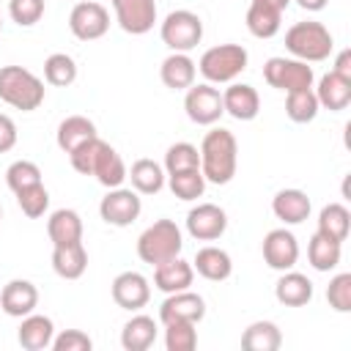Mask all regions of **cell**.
<instances>
[{
    "instance_id": "obj_15",
    "label": "cell",
    "mask_w": 351,
    "mask_h": 351,
    "mask_svg": "<svg viewBox=\"0 0 351 351\" xmlns=\"http://www.w3.org/2000/svg\"><path fill=\"white\" fill-rule=\"evenodd\" d=\"M206 315V302L200 293L195 291H176V293H167V299L159 304V321L167 324V321H192V324H200Z\"/></svg>"
},
{
    "instance_id": "obj_44",
    "label": "cell",
    "mask_w": 351,
    "mask_h": 351,
    "mask_svg": "<svg viewBox=\"0 0 351 351\" xmlns=\"http://www.w3.org/2000/svg\"><path fill=\"white\" fill-rule=\"evenodd\" d=\"M52 348L55 351H90L93 340L82 329H63L60 335L52 337Z\"/></svg>"
},
{
    "instance_id": "obj_24",
    "label": "cell",
    "mask_w": 351,
    "mask_h": 351,
    "mask_svg": "<svg viewBox=\"0 0 351 351\" xmlns=\"http://www.w3.org/2000/svg\"><path fill=\"white\" fill-rule=\"evenodd\" d=\"M315 99H318V107L329 110V112H340L351 104V80L329 71L318 80V88L313 90Z\"/></svg>"
},
{
    "instance_id": "obj_8",
    "label": "cell",
    "mask_w": 351,
    "mask_h": 351,
    "mask_svg": "<svg viewBox=\"0 0 351 351\" xmlns=\"http://www.w3.org/2000/svg\"><path fill=\"white\" fill-rule=\"evenodd\" d=\"M184 110H186V118L192 123H197V126H214L225 115L222 93L211 82L189 85L186 88V96H184Z\"/></svg>"
},
{
    "instance_id": "obj_41",
    "label": "cell",
    "mask_w": 351,
    "mask_h": 351,
    "mask_svg": "<svg viewBox=\"0 0 351 351\" xmlns=\"http://www.w3.org/2000/svg\"><path fill=\"white\" fill-rule=\"evenodd\" d=\"M5 184L11 192H19L25 186H33V184H41V167L30 159H16L8 165L5 170Z\"/></svg>"
},
{
    "instance_id": "obj_22",
    "label": "cell",
    "mask_w": 351,
    "mask_h": 351,
    "mask_svg": "<svg viewBox=\"0 0 351 351\" xmlns=\"http://www.w3.org/2000/svg\"><path fill=\"white\" fill-rule=\"evenodd\" d=\"M90 176H93L104 189L123 186V181H126V165H123L121 154H118L110 143H101V148H99V154H96V159H93Z\"/></svg>"
},
{
    "instance_id": "obj_23",
    "label": "cell",
    "mask_w": 351,
    "mask_h": 351,
    "mask_svg": "<svg viewBox=\"0 0 351 351\" xmlns=\"http://www.w3.org/2000/svg\"><path fill=\"white\" fill-rule=\"evenodd\" d=\"M192 269L203 277V280H211V282H222L233 274V261L230 255L222 250V247H214V244H206L195 252V261H192Z\"/></svg>"
},
{
    "instance_id": "obj_5",
    "label": "cell",
    "mask_w": 351,
    "mask_h": 351,
    "mask_svg": "<svg viewBox=\"0 0 351 351\" xmlns=\"http://www.w3.org/2000/svg\"><path fill=\"white\" fill-rule=\"evenodd\" d=\"M247 63H250V55L241 44H217L200 55L197 71L211 85H228L247 69Z\"/></svg>"
},
{
    "instance_id": "obj_20",
    "label": "cell",
    "mask_w": 351,
    "mask_h": 351,
    "mask_svg": "<svg viewBox=\"0 0 351 351\" xmlns=\"http://www.w3.org/2000/svg\"><path fill=\"white\" fill-rule=\"evenodd\" d=\"M159 77H162L165 88H170V90H186L189 85H195L197 63L189 58V52H170L162 60V66H159Z\"/></svg>"
},
{
    "instance_id": "obj_12",
    "label": "cell",
    "mask_w": 351,
    "mask_h": 351,
    "mask_svg": "<svg viewBox=\"0 0 351 351\" xmlns=\"http://www.w3.org/2000/svg\"><path fill=\"white\" fill-rule=\"evenodd\" d=\"M263 261L274 271H288L299 261V241L288 228H274L263 236Z\"/></svg>"
},
{
    "instance_id": "obj_9",
    "label": "cell",
    "mask_w": 351,
    "mask_h": 351,
    "mask_svg": "<svg viewBox=\"0 0 351 351\" xmlns=\"http://www.w3.org/2000/svg\"><path fill=\"white\" fill-rule=\"evenodd\" d=\"M69 30L80 41H96L110 30V11L96 0H80L69 14Z\"/></svg>"
},
{
    "instance_id": "obj_6",
    "label": "cell",
    "mask_w": 351,
    "mask_h": 351,
    "mask_svg": "<svg viewBox=\"0 0 351 351\" xmlns=\"http://www.w3.org/2000/svg\"><path fill=\"white\" fill-rule=\"evenodd\" d=\"M159 36L170 52H192L203 41V19L186 8L170 11L159 25Z\"/></svg>"
},
{
    "instance_id": "obj_28",
    "label": "cell",
    "mask_w": 351,
    "mask_h": 351,
    "mask_svg": "<svg viewBox=\"0 0 351 351\" xmlns=\"http://www.w3.org/2000/svg\"><path fill=\"white\" fill-rule=\"evenodd\" d=\"M52 269L63 280H80L88 269V250L82 241L52 247Z\"/></svg>"
},
{
    "instance_id": "obj_33",
    "label": "cell",
    "mask_w": 351,
    "mask_h": 351,
    "mask_svg": "<svg viewBox=\"0 0 351 351\" xmlns=\"http://www.w3.org/2000/svg\"><path fill=\"white\" fill-rule=\"evenodd\" d=\"M241 346L247 351H277L282 346V332L274 321H252L241 332Z\"/></svg>"
},
{
    "instance_id": "obj_1",
    "label": "cell",
    "mask_w": 351,
    "mask_h": 351,
    "mask_svg": "<svg viewBox=\"0 0 351 351\" xmlns=\"http://www.w3.org/2000/svg\"><path fill=\"white\" fill-rule=\"evenodd\" d=\"M197 151H200V173L206 184L222 186L233 181L236 165H239V143L230 129L214 126L211 132H206Z\"/></svg>"
},
{
    "instance_id": "obj_26",
    "label": "cell",
    "mask_w": 351,
    "mask_h": 351,
    "mask_svg": "<svg viewBox=\"0 0 351 351\" xmlns=\"http://www.w3.org/2000/svg\"><path fill=\"white\" fill-rule=\"evenodd\" d=\"M47 236H49L52 247L82 241V217L74 208H58V211H52L49 219H47Z\"/></svg>"
},
{
    "instance_id": "obj_14",
    "label": "cell",
    "mask_w": 351,
    "mask_h": 351,
    "mask_svg": "<svg viewBox=\"0 0 351 351\" xmlns=\"http://www.w3.org/2000/svg\"><path fill=\"white\" fill-rule=\"evenodd\" d=\"M110 291H112V302L121 310H129V313L143 310L148 304V299H151V282L140 271H121L112 280V288Z\"/></svg>"
},
{
    "instance_id": "obj_29",
    "label": "cell",
    "mask_w": 351,
    "mask_h": 351,
    "mask_svg": "<svg viewBox=\"0 0 351 351\" xmlns=\"http://www.w3.org/2000/svg\"><path fill=\"white\" fill-rule=\"evenodd\" d=\"M90 137H96V123L88 115H69L58 123V132H55V143L63 154H71Z\"/></svg>"
},
{
    "instance_id": "obj_37",
    "label": "cell",
    "mask_w": 351,
    "mask_h": 351,
    "mask_svg": "<svg viewBox=\"0 0 351 351\" xmlns=\"http://www.w3.org/2000/svg\"><path fill=\"white\" fill-rule=\"evenodd\" d=\"M44 80H47V85L69 88L77 80V63H74V58L66 55V52H52L44 60Z\"/></svg>"
},
{
    "instance_id": "obj_10",
    "label": "cell",
    "mask_w": 351,
    "mask_h": 351,
    "mask_svg": "<svg viewBox=\"0 0 351 351\" xmlns=\"http://www.w3.org/2000/svg\"><path fill=\"white\" fill-rule=\"evenodd\" d=\"M143 211V200L134 189H126V186H115V189H107V195L101 197L99 203V217L112 225V228H126L132 225Z\"/></svg>"
},
{
    "instance_id": "obj_50",
    "label": "cell",
    "mask_w": 351,
    "mask_h": 351,
    "mask_svg": "<svg viewBox=\"0 0 351 351\" xmlns=\"http://www.w3.org/2000/svg\"><path fill=\"white\" fill-rule=\"evenodd\" d=\"M0 219H3V208H0Z\"/></svg>"
},
{
    "instance_id": "obj_27",
    "label": "cell",
    "mask_w": 351,
    "mask_h": 351,
    "mask_svg": "<svg viewBox=\"0 0 351 351\" xmlns=\"http://www.w3.org/2000/svg\"><path fill=\"white\" fill-rule=\"evenodd\" d=\"M159 337V324L151 315H132L121 329V346L126 351H148Z\"/></svg>"
},
{
    "instance_id": "obj_39",
    "label": "cell",
    "mask_w": 351,
    "mask_h": 351,
    "mask_svg": "<svg viewBox=\"0 0 351 351\" xmlns=\"http://www.w3.org/2000/svg\"><path fill=\"white\" fill-rule=\"evenodd\" d=\"M165 173H178V170H189V167H200V151L192 143H173L165 151Z\"/></svg>"
},
{
    "instance_id": "obj_19",
    "label": "cell",
    "mask_w": 351,
    "mask_h": 351,
    "mask_svg": "<svg viewBox=\"0 0 351 351\" xmlns=\"http://www.w3.org/2000/svg\"><path fill=\"white\" fill-rule=\"evenodd\" d=\"M195 280V269L189 261L170 258L159 266H154V288H159L162 293H176V291H186Z\"/></svg>"
},
{
    "instance_id": "obj_46",
    "label": "cell",
    "mask_w": 351,
    "mask_h": 351,
    "mask_svg": "<svg viewBox=\"0 0 351 351\" xmlns=\"http://www.w3.org/2000/svg\"><path fill=\"white\" fill-rule=\"evenodd\" d=\"M332 71L340 74V77H346V80H351V49H343V52L335 58Z\"/></svg>"
},
{
    "instance_id": "obj_43",
    "label": "cell",
    "mask_w": 351,
    "mask_h": 351,
    "mask_svg": "<svg viewBox=\"0 0 351 351\" xmlns=\"http://www.w3.org/2000/svg\"><path fill=\"white\" fill-rule=\"evenodd\" d=\"M44 0H8V16L19 27H33L44 16Z\"/></svg>"
},
{
    "instance_id": "obj_17",
    "label": "cell",
    "mask_w": 351,
    "mask_h": 351,
    "mask_svg": "<svg viewBox=\"0 0 351 351\" xmlns=\"http://www.w3.org/2000/svg\"><path fill=\"white\" fill-rule=\"evenodd\" d=\"M222 107H225V112L230 115V118H236V121H252V118H258V112H261V96H258V90L252 88V85H247V82H228V88L222 90Z\"/></svg>"
},
{
    "instance_id": "obj_40",
    "label": "cell",
    "mask_w": 351,
    "mask_h": 351,
    "mask_svg": "<svg viewBox=\"0 0 351 351\" xmlns=\"http://www.w3.org/2000/svg\"><path fill=\"white\" fill-rule=\"evenodd\" d=\"M14 195H16V206H19L22 214L30 217V219L44 217V211L49 208V192H47L44 184L25 186V189H19V192H14Z\"/></svg>"
},
{
    "instance_id": "obj_32",
    "label": "cell",
    "mask_w": 351,
    "mask_h": 351,
    "mask_svg": "<svg viewBox=\"0 0 351 351\" xmlns=\"http://www.w3.org/2000/svg\"><path fill=\"white\" fill-rule=\"evenodd\" d=\"M340 258H343V244L324 236V233H313L310 236V244H307V261L315 271H332L340 266Z\"/></svg>"
},
{
    "instance_id": "obj_38",
    "label": "cell",
    "mask_w": 351,
    "mask_h": 351,
    "mask_svg": "<svg viewBox=\"0 0 351 351\" xmlns=\"http://www.w3.org/2000/svg\"><path fill=\"white\" fill-rule=\"evenodd\" d=\"M165 326V348L167 351H192L197 346V324L192 321H167Z\"/></svg>"
},
{
    "instance_id": "obj_42",
    "label": "cell",
    "mask_w": 351,
    "mask_h": 351,
    "mask_svg": "<svg viewBox=\"0 0 351 351\" xmlns=\"http://www.w3.org/2000/svg\"><path fill=\"white\" fill-rule=\"evenodd\" d=\"M326 302L337 313H351V274L340 271L326 285Z\"/></svg>"
},
{
    "instance_id": "obj_35",
    "label": "cell",
    "mask_w": 351,
    "mask_h": 351,
    "mask_svg": "<svg viewBox=\"0 0 351 351\" xmlns=\"http://www.w3.org/2000/svg\"><path fill=\"white\" fill-rule=\"evenodd\" d=\"M167 186L178 200H197L206 192V178L200 173V167H189V170H178L167 176Z\"/></svg>"
},
{
    "instance_id": "obj_34",
    "label": "cell",
    "mask_w": 351,
    "mask_h": 351,
    "mask_svg": "<svg viewBox=\"0 0 351 351\" xmlns=\"http://www.w3.org/2000/svg\"><path fill=\"white\" fill-rule=\"evenodd\" d=\"M351 230V211L343 203H326L318 211V233L335 239V241H346Z\"/></svg>"
},
{
    "instance_id": "obj_49",
    "label": "cell",
    "mask_w": 351,
    "mask_h": 351,
    "mask_svg": "<svg viewBox=\"0 0 351 351\" xmlns=\"http://www.w3.org/2000/svg\"><path fill=\"white\" fill-rule=\"evenodd\" d=\"M0 33H3V19H0Z\"/></svg>"
},
{
    "instance_id": "obj_3",
    "label": "cell",
    "mask_w": 351,
    "mask_h": 351,
    "mask_svg": "<svg viewBox=\"0 0 351 351\" xmlns=\"http://www.w3.org/2000/svg\"><path fill=\"white\" fill-rule=\"evenodd\" d=\"M285 49L291 58L304 60V63H321L332 55L335 38L324 22L307 19V22H293L285 30Z\"/></svg>"
},
{
    "instance_id": "obj_25",
    "label": "cell",
    "mask_w": 351,
    "mask_h": 351,
    "mask_svg": "<svg viewBox=\"0 0 351 351\" xmlns=\"http://www.w3.org/2000/svg\"><path fill=\"white\" fill-rule=\"evenodd\" d=\"M274 296L285 307H304L313 299V282H310L307 274L288 269V271L280 274V280L274 285Z\"/></svg>"
},
{
    "instance_id": "obj_16",
    "label": "cell",
    "mask_w": 351,
    "mask_h": 351,
    "mask_svg": "<svg viewBox=\"0 0 351 351\" xmlns=\"http://www.w3.org/2000/svg\"><path fill=\"white\" fill-rule=\"evenodd\" d=\"M38 307V288L30 280H8L0 291V310L11 318H25Z\"/></svg>"
},
{
    "instance_id": "obj_47",
    "label": "cell",
    "mask_w": 351,
    "mask_h": 351,
    "mask_svg": "<svg viewBox=\"0 0 351 351\" xmlns=\"http://www.w3.org/2000/svg\"><path fill=\"white\" fill-rule=\"evenodd\" d=\"M326 3L329 0H296V5L304 11H321V8H326Z\"/></svg>"
},
{
    "instance_id": "obj_45",
    "label": "cell",
    "mask_w": 351,
    "mask_h": 351,
    "mask_svg": "<svg viewBox=\"0 0 351 351\" xmlns=\"http://www.w3.org/2000/svg\"><path fill=\"white\" fill-rule=\"evenodd\" d=\"M16 145V123L11 121V115L0 112V154L11 151Z\"/></svg>"
},
{
    "instance_id": "obj_18",
    "label": "cell",
    "mask_w": 351,
    "mask_h": 351,
    "mask_svg": "<svg viewBox=\"0 0 351 351\" xmlns=\"http://www.w3.org/2000/svg\"><path fill=\"white\" fill-rule=\"evenodd\" d=\"M52 337H55V324L49 315H41V313H30L22 318L19 329H16V340L25 351H44V348H52Z\"/></svg>"
},
{
    "instance_id": "obj_31",
    "label": "cell",
    "mask_w": 351,
    "mask_h": 351,
    "mask_svg": "<svg viewBox=\"0 0 351 351\" xmlns=\"http://www.w3.org/2000/svg\"><path fill=\"white\" fill-rule=\"evenodd\" d=\"M244 22H247V30L255 38H274L280 33V25H282V11H277V8L266 5V3L250 0Z\"/></svg>"
},
{
    "instance_id": "obj_30",
    "label": "cell",
    "mask_w": 351,
    "mask_h": 351,
    "mask_svg": "<svg viewBox=\"0 0 351 351\" xmlns=\"http://www.w3.org/2000/svg\"><path fill=\"white\" fill-rule=\"evenodd\" d=\"M126 178L132 181V189H134L137 195H156V192H162L167 173H165V167H162L159 162H154V159H137V162H132V167L126 170Z\"/></svg>"
},
{
    "instance_id": "obj_13",
    "label": "cell",
    "mask_w": 351,
    "mask_h": 351,
    "mask_svg": "<svg viewBox=\"0 0 351 351\" xmlns=\"http://www.w3.org/2000/svg\"><path fill=\"white\" fill-rule=\"evenodd\" d=\"M123 33L143 36L156 25V0H110Z\"/></svg>"
},
{
    "instance_id": "obj_36",
    "label": "cell",
    "mask_w": 351,
    "mask_h": 351,
    "mask_svg": "<svg viewBox=\"0 0 351 351\" xmlns=\"http://www.w3.org/2000/svg\"><path fill=\"white\" fill-rule=\"evenodd\" d=\"M318 110H321V107H318V99H315L313 88L285 93V115H288L293 123H310V121H315Z\"/></svg>"
},
{
    "instance_id": "obj_7",
    "label": "cell",
    "mask_w": 351,
    "mask_h": 351,
    "mask_svg": "<svg viewBox=\"0 0 351 351\" xmlns=\"http://www.w3.org/2000/svg\"><path fill=\"white\" fill-rule=\"evenodd\" d=\"M263 80H266V85L291 93V90L313 88L315 71H313V66L304 63V60L274 55V58H269V60L263 63Z\"/></svg>"
},
{
    "instance_id": "obj_2",
    "label": "cell",
    "mask_w": 351,
    "mask_h": 351,
    "mask_svg": "<svg viewBox=\"0 0 351 351\" xmlns=\"http://www.w3.org/2000/svg\"><path fill=\"white\" fill-rule=\"evenodd\" d=\"M47 88L44 80L36 77L25 66H3L0 69V99L22 112H33L44 104Z\"/></svg>"
},
{
    "instance_id": "obj_11",
    "label": "cell",
    "mask_w": 351,
    "mask_h": 351,
    "mask_svg": "<svg viewBox=\"0 0 351 351\" xmlns=\"http://www.w3.org/2000/svg\"><path fill=\"white\" fill-rule=\"evenodd\" d=\"M228 230V214L217 203H197L186 214V233L197 241H217Z\"/></svg>"
},
{
    "instance_id": "obj_48",
    "label": "cell",
    "mask_w": 351,
    "mask_h": 351,
    "mask_svg": "<svg viewBox=\"0 0 351 351\" xmlns=\"http://www.w3.org/2000/svg\"><path fill=\"white\" fill-rule=\"evenodd\" d=\"M258 3H266V5H271V8H277V11H285L291 0H258Z\"/></svg>"
},
{
    "instance_id": "obj_4",
    "label": "cell",
    "mask_w": 351,
    "mask_h": 351,
    "mask_svg": "<svg viewBox=\"0 0 351 351\" xmlns=\"http://www.w3.org/2000/svg\"><path fill=\"white\" fill-rule=\"evenodd\" d=\"M184 250V233L173 219H156L137 236V255L148 266H159L170 258H178Z\"/></svg>"
},
{
    "instance_id": "obj_21",
    "label": "cell",
    "mask_w": 351,
    "mask_h": 351,
    "mask_svg": "<svg viewBox=\"0 0 351 351\" xmlns=\"http://www.w3.org/2000/svg\"><path fill=\"white\" fill-rule=\"evenodd\" d=\"M310 197L302 189H280L271 197V211L282 225H302L310 217Z\"/></svg>"
}]
</instances>
